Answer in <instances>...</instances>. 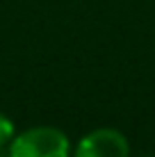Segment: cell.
Wrapping results in <instances>:
<instances>
[{"label":"cell","mask_w":155,"mask_h":157,"mask_svg":"<svg viewBox=\"0 0 155 157\" xmlns=\"http://www.w3.org/2000/svg\"><path fill=\"white\" fill-rule=\"evenodd\" d=\"M7 153L9 157H73V146L60 128L34 125L16 134Z\"/></svg>","instance_id":"cell-1"},{"label":"cell","mask_w":155,"mask_h":157,"mask_svg":"<svg viewBox=\"0 0 155 157\" xmlns=\"http://www.w3.org/2000/svg\"><path fill=\"white\" fill-rule=\"evenodd\" d=\"M73 157H130V144L116 128H96L78 141Z\"/></svg>","instance_id":"cell-2"},{"label":"cell","mask_w":155,"mask_h":157,"mask_svg":"<svg viewBox=\"0 0 155 157\" xmlns=\"http://www.w3.org/2000/svg\"><path fill=\"white\" fill-rule=\"evenodd\" d=\"M16 137V125L9 116L0 114V148H7L12 144V139Z\"/></svg>","instance_id":"cell-3"},{"label":"cell","mask_w":155,"mask_h":157,"mask_svg":"<svg viewBox=\"0 0 155 157\" xmlns=\"http://www.w3.org/2000/svg\"><path fill=\"white\" fill-rule=\"evenodd\" d=\"M0 157H9V153H7V148H0Z\"/></svg>","instance_id":"cell-4"}]
</instances>
